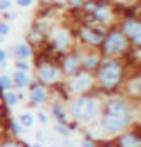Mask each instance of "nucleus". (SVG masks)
Segmentation results:
<instances>
[{
    "label": "nucleus",
    "mask_w": 141,
    "mask_h": 147,
    "mask_svg": "<svg viewBox=\"0 0 141 147\" xmlns=\"http://www.w3.org/2000/svg\"><path fill=\"white\" fill-rule=\"evenodd\" d=\"M104 115L131 118V105L124 98H109L104 105Z\"/></svg>",
    "instance_id": "nucleus-7"
},
{
    "label": "nucleus",
    "mask_w": 141,
    "mask_h": 147,
    "mask_svg": "<svg viewBox=\"0 0 141 147\" xmlns=\"http://www.w3.org/2000/svg\"><path fill=\"white\" fill-rule=\"evenodd\" d=\"M70 42H72V39H70L69 30L61 29V30H57L56 34H54V39H52V49H56L57 53H66V51H69Z\"/></svg>",
    "instance_id": "nucleus-12"
},
{
    "label": "nucleus",
    "mask_w": 141,
    "mask_h": 147,
    "mask_svg": "<svg viewBox=\"0 0 141 147\" xmlns=\"http://www.w3.org/2000/svg\"><path fill=\"white\" fill-rule=\"evenodd\" d=\"M35 137H37V140H42V139H44V132H41V130H39V132L35 134Z\"/></svg>",
    "instance_id": "nucleus-34"
},
{
    "label": "nucleus",
    "mask_w": 141,
    "mask_h": 147,
    "mask_svg": "<svg viewBox=\"0 0 141 147\" xmlns=\"http://www.w3.org/2000/svg\"><path fill=\"white\" fill-rule=\"evenodd\" d=\"M98 102L91 96H77L70 103V115L79 122H91L98 115Z\"/></svg>",
    "instance_id": "nucleus-3"
},
{
    "label": "nucleus",
    "mask_w": 141,
    "mask_h": 147,
    "mask_svg": "<svg viewBox=\"0 0 141 147\" xmlns=\"http://www.w3.org/2000/svg\"><path fill=\"white\" fill-rule=\"evenodd\" d=\"M29 98H30L32 103L41 105V103H44L47 100V91H45V88L41 83H34L32 88H30V93H29Z\"/></svg>",
    "instance_id": "nucleus-14"
},
{
    "label": "nucleus",
    "mask_w": 141,
    "mask_h": 147,
    "mask_svg": "<svg viewBox=\"0 0 141 147\" xmlns=\"http://www.w3.org/2000/svg\"><path fill=\"white\" fill-rule=\"evenodd\" d=\"M67 2H69L72 7H81L84 3V0H67Z\"/></svg>",
    "instance_id": "nucleus-30"
},
{
    "label": "nucleus",
    "mask_w": 141,
    "mask_h": 147,
    "mask_svg": "<svg viewBox=\"0 0 141 147\" xmlns=\"http://www.w3.org/2000/svg\"><path fill=\"white\" fill-rule=\"evenodd\" d=\"M12 54L17 61H27L32 56V47L25 42H19L12 47Z\"/></svg>",
    "instance_id": "nucleus-15"
},
{
    "label": "nucleus",
    "mask_w": 141,
    "mask_h": 147,
    "mask_svg": "<svg viewBox=\"0 0 141 147\" xmlns=\"http://www.w3.org/2000/svg\"><path fill=\"white\" fill-rule=\"evenodd\" d=\"M39 120H41V123H44V125L49 122V120H47V115H45L44 112H39Z\"/></svg>",
    "instance_id": "nucleus-31"
},
{
    "label": "nucleus",
    "mask_w": 141,
    "mask_h": 147,
    "mask_svg": "<svg viewBox=\"0 0 141 147\" xmlns=\"http://www.w3.org/2000/svg\"><path fill=\"white\" fill-rule=\"evenodd\" d=\"M131 118H123V117H114V115H104L101 120V127L109 134H118L124 130L129 125Z\"/></svg>",
    "instance_id": "nucleus-10"
},
{
    "label": "nucleus",
    "mask_w": 141,
    "mask_h": 147,
    "mask_svg": "<svg viewBox=\"0 0 141 147\" xmlns=\"http://www.w3.org/2000/svg\"><path fill=\"white\" fill-rule=\"evenodd\" d=\"M106 34H108L106 29H101L98 26H81L79 30H77L79 39H81L84 44L91 46V47L101 46V42H102V39H104Z\"/></svg>",
    "instance_id": "nucleus-5"
},
{
    "label": "nucleus",
    "mask_w": 141,
    "mask_h": 147,
    "mask_svg": "<svg viewBox=\"0 0 141 147\" xmlns=\"http://www.w3.org/2000/svg\"><path fill=\"white\" fill-rule=\"evenodd\" d=\"M3 103H5L7 107H15V105L19 103V96H17V93H14V91L5 93V95H3Z\"/></svg>",
    "instance_id": "nucleus-20"
},
{
    "label": "nucleus",
    "mask_w": 141,
    "mask_h": 147,
    "mask_svg": "<svg viewBox=\"0 0 141 147\" xmlns=\"http://www.w3.org/2000/svg\"><path fill=\"white\" fill-rule=\"evenodd\" d=\"M119 32H121V34H123L136 49H140V44H141V24H140L138 19L131 17V19L123 20L121 30H119Z\"/></svg>",
    "instance_id": "nucleus-6"
},
{
    "label": "nucleus",
    "mask_w": 141,
    "mask_h": 147,
    "mask_svg": "<svg viewBox=\"0 0 141 147\" xmlns=\"http://www.w3.org/2000/svg\"><path fill=\"white\" fill-rule=\"evenodd\" d=\"M52 115L57 118L59 125H67V118H66V113H64V110H62L61 105H54L52 107Z\"/></svg>",
    "instance_id": "nucleus-19"
},
{
    "label": "nucleus",
    "mask_w": 141,
    "mask_h": 147,
    "mask_svg": "<svg viewBox=\"0 0 141 147\" xmlns=\"http://www.w3.org/2000/svg\"><path fill=\"white\" fill-rule=\"evenodd\" d=\"M2 41H3V37H2V36H0V42H2Z\"/></svg>",
    "instance_id": "nucleus-38"
},
{
    "label": "nucleus",
    "mask_w": 141,
    "mask_h": 147,
    "mask_svg": "<svg viewBox=\"0 0 141 147\" xmlns=\"http://www.w3.org/2000/svg\"><path fill=\"white\" fill-rule=\"evenodd\" d=\"M140 91H141V81H140V74L133 76L129 81H128V88H126V93H129L131 96H140Z\"/></svg>",
    "instance_id": "nucleus-17"
},
{
    "label": "nucleus",
    "mask_w": 141,
    "mask_h": 147,
    "mask_svg": "<svg viewBox=\"0 0 141 147\" xmlns=\"http://www.w3.org/2000/svg\"><path fill=\"white\" fill-rule=\"evenodd\" d=\"M34 0H17V5L19 7H30Z\"/></svg>",
    "instance_id": "nucleus-29"
},
{
    "label": "nucleus",
    "mask_w": 141,
    "mask_h": 147,
    "mask_svg": "<svg viewBox=\"0 0 141 147\" xmlns=\"http://www.w3.org/2000/svg\"><path fill=\"white\" fill-rule=\"evenodd\" d=\"M10 127H12V130H14L15 135H19V134H20V125L17 123V120H10Z\"/></svg>",
    "instance_id": "nucleus-27"
},
{
    "label": "nucleus",
    "mask_w": 141,
    "mask_h": 147,
    "mask_svg": "<svg viewBox=\"0 0 141 147\" xmlns=\"http://www.w3.org/2000/svg\"><path fill=\"white\" fill-rule=\"evenodd\" d=\"M96 69V80L104 90H114L123 81V64L113 58L101 61Z\"/></svg>",
    "instance_id": "nucleus-1"
},
{
    "label": "nucleus",
    "mask_w": 141,
    "mask_h": 147,
    "mask_svg": "<svg viewBox=\"0 0 141 147\" xmlns=\"http://www.w3.org/2000/svg\"><path fill=\"white\" fill-rule=\"evenodd\" d=\"M10 32V27H9V24L7 22H0V36L3 37V36H7Z\"/></svg>",
    "instance_id": "nucleus-25"
},
{
    "label": "nucleus",
    "mask_w": 141,
    "mask_h": 147,
    "mask_svg": "<svg viewBox=\"0 0 141 147\" xmlns=\"http://www.w3.org/2000/svg\"><path fill=\"white\" fill-rule=\"evenodd\" d=\"M56 130H57L59 134H61L62 137H67V135H69V129H67L66 125H57V127H56Z\"/></svg>",
    "instance_id": "nucleus-26"
},
{
    "label": "nucleus",
    "mask_w": 141,
    "mask_h": 147,
    "mask_svg": "<svg viewBox=\"0 0 141 147\" xmlns=\"http://www.w3.org/2000/svg\"><path fill=\"white\" fill-rule=\"evenodd\" d=\"M34 122H35V120L32 117V113H22V115H20V123H22L24 127H27V129L34 125Z\"/></svg>",
    "instance_id": "nucleus-21"
},
{
    "label": "nucleus",
    "mask_w": 141,
    "mask_h": 147,
    "mask_svg": "<svg viewBox=\"0 0 141 147\" xmlns=\"http://www.w3.org/2000/svg\"><path fill=\"white\" fill-rule=\"evenodd\" d=\"M79 69H81V53L79 51L67 53L61 61V71L66 76H74L76 73H79Z\"/></svg>",
    "instance_id": "nucleus-9"
},
{
    "label": "nucleus",
    "mask_w": 141,
    "mask_h": 147,
    "mask_svg": "<svg viewBox=\"0 0 141 147\" xmlns=\"http://www.w3.org/2000/svg\"><path fill=\"white\" fill-rule=\"evenodd\" d=\"M64 147H74V144L69 142V140H66V142H64Z\"/></svg>",
    "instance_id": "nucleus-35"
},
{
    "label": "nucleus",
    "mask_w": 141,
    "mask_h": 147,
    "mask_svg": "<svg viewBox=\"0 0 141 147\" xmlns=\"http://www.w3.org/2000/svg\"><path fill=\"white\" fill-rule=\"evenodd\" d=\"M94 85V78L87 71H81V73H76L74 78L67 83V86L72 93H86L92 88Z\"/></svg>",
    "instance_id": "nucleus-8"
},
{
    "label": "nucleus",
    "mask_w": 141,
    "mask_h": 147,
    "mask_svg": "<svg viewBox=\"0 0 141 147\" xmlns=\"http://www.w3.org/2000/svg\"><path fill=\"white\" fill-rule=\"evenodd\" d=\"M32 147H42V146H41V144H34Z\"/></svg>",
    "instance_id": "nucleus-36"
},
{
    "label": "nucleus",
    "mask_w": 141,
    "mask_h": 147,
    "mask_svg": "<svg viewBox=\"0 0 141 147\" xmlns=\"http://www.w3.org/2000/svg\"><path fill=\"white\" fill-rule=\"evenodd\" d=\"M14 81V85L17 88H27L30 85V78H29L27 73H22V71H15L14 73V78H10Z\"/></svg>",
    "instance_id": "nucleus-18"
},
{
    "label": "nucleus",
    "mask_w": 141,
    "mask_h": 147,
    "mask_svg": "<svg viewBox=\"0 0 141 147\" xmlns=\"http://www.w3.org/2000/svg\"><path fill=\"white\" fill-rule=\"evenodd\" d=\"M5 61H7V53L3 49H0V64H3Z\"/></svg>",
    "instance_id": "nucleus-32"
},
{
    "label": "nucleus",
    "mask_w": 141,
    "mask_h": 147,
    "mask_svg": "<svg viewBox=\"0 0 141 147\" xmlns=\"http://www.w3.org/2000/svg\"><path fill=\"white\" fill-rule=\"evenodd\" d=\"M82 147H94V144H92L91 140H87V139H86V140H82Z\"/></svg>",
    "instance_id": "nucleus-33"
},
{
    "label": "nucleus",
    "mask_w": 141,
    "mask_h": 147,
    "mask_svg": "<svg viewBox=\"0 0 141 147\" xmlns=\"http://www.w3.org/2000/svg\"><path fill=\"white\" fill-rule=\"evenodd\" d=\"M35 74L39 83H44V85H54L61 80V69L51 61H39Z\"/></svg>",
    "instance_id": "nucleus-4"
},
{
    "label": "nucleus",
    "mask_w": 141,
    "mask_h": 147,
    "mask_svg": "<svg viewBox=\"0 0 141 147\" xmlns=\"http://www.w3.org/2000/svg\"><path fill=\"white\" fill-rule=\"evenodd\" d=\"M3 66H5V63H3V64H0V69H2V68H3Z\"/></svg>",
    "instance_id": "nucleus-37"
},
{
    "label": "nucleus",
    "mask_w": 141,
    "mask_h": 147,
    "mask_svg": "<svg viewBox=\"0 0 141 147\" xmlns=\"http://www.w3.org/2000/svg\"><path fill=\"white\" fill-rule=\"evenodd\" d=\"M54 147H57V146H54Z\"/></svg>",
    "instance_id": "nucleus-39"
},
{
    "label": "nucleus",
    "mask_w": 141,
    "mask_h": 147,
    "mask_svg": "<svg viewBox=\"0 0 141 147\" xmlns=\"http://www.w3.org/2000/svg\"><path fill=\"white\" fill-rule=\"evenodd\" d=\"M12 86V80H10V76H7V74H0V91L2 90H9Z\"/></svg>",
    "instance_id": "nucleus-22"
},
{
    "label": "nucleus",
    "mask_w": 141,
    "mask_h": 147,
    "mask_svg": "<svg viewBox=\"0 0 141 147\" xmlns=\"http://www.w3.org/2000/svg\"><path fill=\"white\" fill-rule=\"evenodd\" d=\"M89 15H91V19H94V22H98V24H109L111 19H113V10H111V7H109L108 3L99 2L98 5L94 7V10Z\"/></svg>",
    "instance_id": "nucleus-11"
},
{
    "label": "nucleus",
    "mask_w": 141,
    "mask_h": 147,
    "mask_svg": "<svg viewBox=\"0 0 141 147\" xmlns=\"http://www.w3.org/2000/svg\"><path fill=\"white\" fill-rule=\"evenodd\" d=\"M15 68H17V71H22V73H29L30 71V64H29L27 61H17Z\"/></svg>",
    "instance_id": "nucleus-23"
},
{
    "label": "nucleus",
    "mask_w": 141,
    "mask_h": 147,
    "mask_svg": "<svg viewBox=\"0 0 141 147\" xmlns=\"http://www.w3.org/2000/svg\"><path fill=\"white\" fill-rule=\"evenodd\" d=\"M116 147H141V137L138 132H126L116 139Z\"/></svg>",
    "instance_id": "nucleus-13"
},
{
    "label": "nucleus",
    "mask_w": 141,
    "mask_h": 147,
    "mask_svg": "<svg viewBox=\"0 0 141 147\" xmlns=\"http://www.w3.org/2000/svg\"><path fill=\"white\" fill-rule=\"evenodd\" d=\"M128 49H129V41L119 30L108 32L101 42V54L104 58H114L119 54H126Z\"/></svg>",
    "instance_id": "nucleus-2"
},
{
    "label": "nucleus",
    "mask_w": 141,
    "mask_h": 147,
    "mask_svg": "<svg viewBox=\"0 0 141 147\" xmlns=\"http://www.w3.org/2000/svg\"><path fill=\"white\" fill-rule=\"evenodd\" d=\"M0 147H24V144H20L17 140H5L0 144Z\"/></svg>",
    "instance_id": "nucleus-24"
},
{
    "label": "nucleus",
    "mask_w": 141,
    "mask_h": 147,
    "mask_svg": "<svg viewBox=\"0 0 141 147\" xmlns=\"http://www.w3.org/2000/svg\"><path fill=\"white\" fill-rule=\"evenodd\" d=\"M10 9V0H0V10H9Z\"/></svg>",
    "instance_id": "nucleus-28"
},
{
    "label": "nucleus",
    "mask_w": 141,
    "mask_h": 147,
    "mask_svg": "<svg viewBox=\"0 0 141 147\" xmlns=\"http://www.w3.org/2000/svg\"><path fill=\"white\" fill-rule=\"evenodd\" d=\"M99 63H101V58L96 53H89L86 56H81V68H84L87 73L92 71V69H96L99 66Z\"/></svg>",
    "instance_id": "nucleus-16"
}]
</instances>
